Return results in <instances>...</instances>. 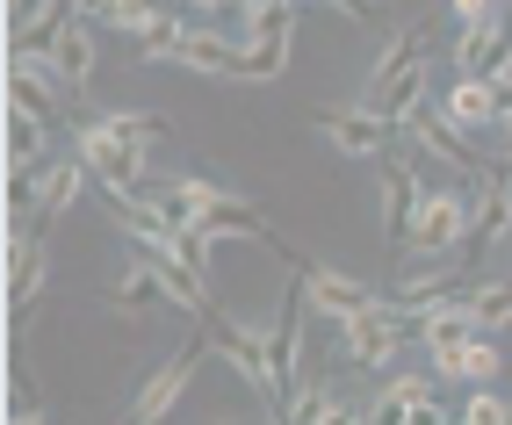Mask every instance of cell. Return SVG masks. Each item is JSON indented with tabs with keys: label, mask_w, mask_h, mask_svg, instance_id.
I'll use <instances>...</instances> for the list:
<instances>
[{
	"label": "cell",
	"mask_w": 512,
	"mask_h": 425,
	"mask_svg": "<svg viewBox=\"0 0 512 425\" xmlns=\"http://www.w3.org/2000/svg\"><path fill=\"white\" fill-rule=\"evenodd\" d=\"M202 332H210V353H217V361L282 418V404H275V361H267V332L238 325V317H224V310H202Z\"/></svg>",
	"instance_id": "cell-1"
},
{
	"label": "cell",
	"mask_w": 512,
	"mask_h": 425,
	"mask_svg": "<svg viewBox=\"0 0 512 425\" xmlns=\"http://www.w3.org/2000/svg\"><path fill=\"white\" fill-rule=\"evenodd\" d=\"M339 332H347V361H354L361 375H375V368H390L397 353L419 339V310H404V303L383 296V303H368L361 317H347Z\"/></svg>",
	"instance_id": "cell-2"
},
{
	"label": "cell",
	"mask_w": 512,
	"mask_h": 425,
	"mask_svg": "<svg viewBox=\"0 0 512 425\" xmlns=\"http://www.w3.org/2000/svg\"><path fill=\"white\" fill-rule=\"evenodd\" d=\"M469 224H476V195L433 188V195L419 202V217H412L404 253H419V260H455V253H469Z\"/></svg>",
	"instance_id": "cell-3"
},
{
	"label": "cell",
	"mask_w": 512,
	"mask_h": 425,
	"mask_svg": "<svg viewBox=\"0 0 512 425\" xmlns=\"http://www.w3.org/2000/svg\"><path fill=\"white\" fill-rule=\"evenodd\" d=\"M73 152L94 166L101 188H145V173H152V145H145V137H123V130H109L101 116H87L73 130Z\"/></svg>",
	"instance_id": "cell-4"
},
{
	"label": "cell",
	"mask_w": 512,
	"mask_h": 425,
	"mask_svg": "<svg viewBox=\"0 0 512 425\" xmlns=\"http://www.w3.org/2000/svg\"><path fill=\"white\" fill-rule=\"evenodd\" d=\"M44 274H51V224L44 217L8 224V332H22V317L37 310Z\"/></svg>",
	"instance_id": "cell-5"
},
{
	"label": "cell",
	"mask_w": 512,
	"mask_h": 425,
	"mask_svg": "<svg viewBox=\"0 0 512 425\" xmlns=\"http://www.w3.org/2000/svg\"><path fill=\"white\" fill-rule=\"evenodd\" d=\"M202 353H210V332H202V339H188V346H174V353H166V361L145 375V389H138V397L123 404V418H138V425H159L166 411L181 404V389L195 382V361H202Z\"/></svg>",
	"instance_id": "cell-6"
},
{
	"label": "cell",
	"mask_w": 512,
	"mask_h": 425,
	"mask_svg": "<svg viewBox=\"0 0 512 425\" xmlns=\"http://www.w3.org/2000/svg\"><path fill=\"white\" fill-rule=\"evenodd\" d=\"M65 87H73V80L58 73L51 44H15V51H8V101H22V109H44V116H58Z\"/></svg>",
	"instance_id": "cell-7"
},
{
	"label": "cell",
	"mask_w": 512,
	"mask_h": 425,
	"mask_svg": "<svg viewBox=\"0 0 512 425\" xmlns=\"http://www.w3.org/2000/svg\"><path fill=\"white\" fill-rule=\"evenodd\" d=\"M404 130H412V145L426 152V159H448V166H462V173H484L476 166V137L440 109V101H419L412 116H404Z\"/></svg>",
	"instance_id": "cell-8"
},
{
	"label": "cell",
	"mask_w": 512,
	"mask_h": 425,
	"mask_svg": "<svg viewBox=\"0 0 512 425\" xmlns=\"http://www.w3.org/2000/svg\"><path fill=\"white\" fill-rule=\"evenodd\" d=\"M455 73H476V80H505L512 73V15H484L455 37Z\"/></svg>",
	"instance_id": "cell-9"
},
{
	"label": "cell",
	"mask_w": 512,
	"mask_h": 425,
	"mask_svg": "<svg viewBox=\"0 0 512 425\" xmlns=\"http://www.w3.org/2000/svg\"><path fill=\"white\" fill-rule=\"evenodd\" d=\"M166 65H188V73H210V80H246V37H224V29H181V44L166 51Z\"/></svg>",
	"instance_id": "cell-10"
},
{
	"label": "cell",
	"mask_w": 512,
	"mask_h": 425,
	"mask_svg": "<svg viewBox=\"0 0 512 425\" xmlns=\"http://www.w3.org/2000/svg\"><path fill=\"white\" fill-rule=\"evenodd\" d=\"M318 137H325L339 159H383L390 137H397V123L375 116V109H347V116H318Z\"/></svg>",
	"instance_id": "cell-11"
},
{
	"label": "cell",
	"mask_w": 512,
	"mask_h": 425,
	"mask_svg": "<svg viewBox=\"0 0 512 425\" xmlns=\"http://www.w3.org/2000/svg\"><path fill=\"white\" fill-rule=\"evenodd\" d=\"M303 296H311V310H318V317H332V325H347V317H361L368 303H383V296L368 289V281L332 274V267H311V260H303Z\"/></svg>",
	"instance_id": "cell-12"
},
{
	"label": "cell",
	"mask_w": 512,
	"mask_h": 425,
	"mask_svg": "<svg viewBox=\"0 0 512 425\" xmlns=\"http://www.w3.org/2000/svg\"><path fill=\"white\" fill-rule=\"evenodd\" d=\"M375 166H383V238L397 245V253H404V238H412V217H419V202H426V188H419V173L412 166H404V159H375Z\"/></svg>",
	"instance_id": "cell-13"
},
{
	"label": "cell",
	"mask_w": 512,
	"mask_h": 425,
	"mask_svg": "<svg viewBox=\"0 0 512 425\" xmlns=\"http://www.w3.org/2000/svg\"><path fill=\"white\" fill-rule=\"evenodd\" d=\"M433 382L440 375H390L383 397H368V418H383V425H397V418H440Z\"/></svg>",
	"instance_id": "cell-14"
},
{
	"label": "cell",
	"mask_w": 512,
	"mask_h": 425,
	"mask_svg": "<svg viewBox=\"0 0 512 425\" xmlns=\"http://www.w3.org/2000/svg\"><path fill=\"white\" fill-rule=\"evenodd\" d=\"M94 29H101V22H87V15H65V22L51 29V58H58V73L73 80V94H80V87L94 80V58H101Z\"/></svg>",
	"instance_id": "cell-15"
},
{
	"label": "cell",
	"mask_w": 512,
	"mask_h": 425,
	"mask_svg": "<svg viewBox=\"0 0 512 425\" xmlns=\"http://www.w3.org/2000/svg\"><path fill=\"white\" fill-rule=\"evenodd\" d=\"M498 346H491V332H476V339H462V346H448V353H433V375L440 382H455V389H476V382H498Z\"/></svg>",
	"instance_id": "cell-16"
},
{
	"label": "cell",
	"mask_w": 512,
	"mask_h": 425,
	"mask_svg": "<svg viewBox=\"0 0 512 425\" xmlns=\"http://www.w3.org/2000/svg\"><path fill=\"white\" fill-rule=\"evenodd\" d=\"M440 109H448V116L476 137V130H491V123H498V87H491V80H476V73H462V80L448 87V101H440Z\"/></svg>",
	"instance_id": "cell-17"
},
{
	"label": "cell",
	"mask_w": 512,
	"mask_h": 425,
	"mask_svg": "<svg viewBox=\"0 0 512 425\" xmlns=\"http://www.w3.org/2000/svg\"><path fill=\"white\" fill-rule=\"evenodd\" d=\"M296 8L303 0H238V37H267V44H289L296 37Z\"/></svg>",
	"instance_id": "cell-18"
},
{
	"label": "cell",
	"mask_w": 512,
	"mask_h": 425,
	"mask_svg": "<svg viewBox=\"0 0 512 425\" xmlns=\"http://www.w3.org/2000/svg\"><path fill=\"white\" fill-rule=\"evenodd\" d=\"M73 15V0H8V37L15 44H51V29Z\"/></svg>",
	"instance_id": "cell-19"
},
{
	"label": "cell",
	"mask_w": 512,
	"mask_h": 425,
	"mask_svg": "<svg viewBox=\"0 0 512 425\" xmlns=\"http://www.w3.org/2000/svg\"><path fill=\"white\" fill-rule=\"evenodd\" d=\"M412 65H426V29H397V37L383 44V58H375V73L361 80V94H375V87H390V80H404Z\"/></svg>",
	"instance_id": "cell-20"
},
{
	"label": "cell",
	"mask_w": 512,
	"mask_h": 425,
	"mask_svg": "<svg viewBox=\"0 0 512 425\" xmlns=\"http://www.w3.org/2000/svg\"><path fill=\"white\" fill-rule=\"evenodd\" d=\"M87 173H94V166H87L80 152H73V159H51V173H44V209H37L44 224H58L65 209L80 202V188H87Z\"/></svg>",
	"instance_id": "cell-21"
},
{
	"label": "cell",
	"mask_w": 512,
	"mask_h": 425,
	"mask_svg": "<svg viewBox=\"0 0 512 425\" xmlns=\"http://www.w3.org/2000/svg\"><path fill=\"white\" fill-rule=\"evenodd\" d=\"M51 152V116L8 101V159H44Z\"/></svg>",
	"instance_id": "cell-22"
},
{
	"label": "cell",
	"mask_w": 512,
	"mask_h": 425,
	"mask_svg": "<svg viewBox=\"0 0 512 425\" xmlns=\"http://www.w3.org/2000/svg\"><path fill=\"white\" fill-rule=\"evenodd\" d=\"M109 303L123 310V317H145V310H159V303H174L166 296V281H159V267H130L116 289H109Z\"/></svg>",
	"instance_id": "cell-23"
},
{
	"label": "cell",
	"mask_w": 512,
	"mask_h": 425,
	"mask_svg": "<svg viewBox=\"0 0 512 425\" xmlns=\"http://www.w3.org/2000/svg\"><path fill=\"white\" fill-rule=\"evenodd\" d=\"M8 418H15V425H44V397H37V375H29L22 339H15V353H8Z\"/></svg>",
	"instance_id": "cell-24"
},
{
	"label": "cell",
	"mask_w": 512,
	"mask_h": 425,
	"mask_svg": "<svg viewBox=\"0 0 512 425\" xmlns=\"http://www.w3.org/2000/svg\"><path fill=\"white\" fill-rule=\"evenodd\" d=\"M166 15H181L174 0H116V8H109V22H101V29H116V37H130V44H138L145 29H152V22H166Z\"/></svg>",
	"instance_id": "cell-25"
},
{
	"label": "cell",
	"mask_w": 512,
	"mask_h": 425,
	"mask_svg": "<svg viewBox=\"0 0 512 425\" xmlns=\"http://www.w3.org/2000/svg\"><path fill=\"white\" fill-rule=\"evenodd\" d=\"M469 296V317L484 332H505L512 325V281H476V289H462Z\"/></svg>",
	"instance_id": "cell-26"
},
{
	"label": "cell",
	"mask_w": 512,
	"mask_h": 425,
	"mask_svg": "<svg viewBox=\"0 0 512 425\" xmlns=\"http://www.w3.org/2000/svg\"><path fill=\"white\" fill-rule=\"evenodd\" d=\"M455 418H462V425H512V404L498 397L491 382H476L469 397H462V411H455Z\"/></svg>",
	"instance_id": "cell-27"
},
{
	"label": "cell",
	"mask_w": 512,
	"mask_h": 425,
	"mask_svg": "<svg viewBox=\"0 0 512 425\" xmlns=\"http://www.w3.org/2000/svg\"><path fill=\"white\" fill-rule=\"evenodd\" d=\"M440 296H455L448 274H404L397 289H390V303H404V310H426V303H440Z\"/></svg>",
	"instance_id": "cell-28"
},
{
	"label": "cell",
	"mask_w": 512,
	"mask_h": 425,
	"mask_svg": "<svg viewBox=\"0 0 512 425\" xmlns=\"http://www.w3.org/2000/svg\"><path fill=\"white\" fill-rule=\"evenodd\" d=\"M289 418H303V425H332V418H354V404H339L332 389H311V397H289Z\"/></svg>",
	"instance_id": "cell-29"
},
{
	"label": "cell",
	"mask_w": 512,
	"mask_h": 425,
	"mask_svg": "<svg viewBox=\"0 0 512 425\" xmlns=\"http://www.w3.org/2000/svg\"><path fill=\"white\" fill-rule=\"evenodd\" d=\"M282 73H289V44L253 37V44H246V80H282Z\"/></svg>",
	"instance_id": "cell-30"
},
{
	"label": "cell",
	"mask_w": 512,
	"mask_h": 425,
	"mask_svg": "<svg viewBox=\"0 0 512 425\" xmlns=\"http://www.w3.org/2000/svg\"><path fill=\"white\" fill-rule=\"evenodd\" d=\"M101 123L123 130V137H145V145H159V137H166V116H152V109H109Z\"/></svg>",
	"instance_id": "cell-31"
},
{
	"label": "cell",
	"mask_w": 512,
	"mask_h": 425,
	"mask_svg": "<svg viewBox=\"0 0 512 425\" xmlns=\"http://www.w3.org/2000/svg\"><path fill=\"white\" fill-rule=\"evenodd\" d=\"M484 15H498V0H455V22H462V29L484 22Z\"/></svg>",
	"instance_id": "cell-32"
},
{
	"label": "cell",
	"mask_w": 512,
	"mask_h": 425,
	"mask_svg": "<svg viewBox=\"0 0 512 425\" xmlns=\"http://www.w3.org/2000/svg\"><path fill=\"white\" fill-rule=\"evenodd\" d=\"M109 8L116 0H73V15H87V22H109Z\"/></svg>",
	"instance_id": "cell-33"
},
{
	"label": "cell",
	"mask_w": 512,
	"mask_h": 425,
	"mask_svg": "<svg viewBox=\"0 0 512 425\" xmlns=\"http://www.w3.org/2000/svg\"><path fill=\"white\" fill-rule=\"evenodd\" d=\"M332 8H339V15H375L368 0H332Z\"/></svg>",
	"instance_id": "cell-34"
},
{
	"label": "cell",
	"mask_w": 512,
	"mask_h": 425,
	"mask_svg": "<svg viewBox=\"0 0 512 425\" xmlns=\"http://www.w3.org/2000/svg\"><path fill=\"white\" fill-rule=\"evenodd\" d=\"M188 8H238V0H188Z\"/></svg>",
	"instance_id": "cell-35"
},
{
	"label": "cell",
	"mask_w": 512,
	"mask_h": 425,
	"mask_svg": "<svg viewBox=\"0 0 512 425\" xmlns=\"http://www.w3.org/2000/svg\"><path fill=\"white\" fill-rule=\"evenodd\" d=\"M368 8H383V0H368Z\"/></svg>",
	"instance_id": "cell-36"
}]
</instances>
